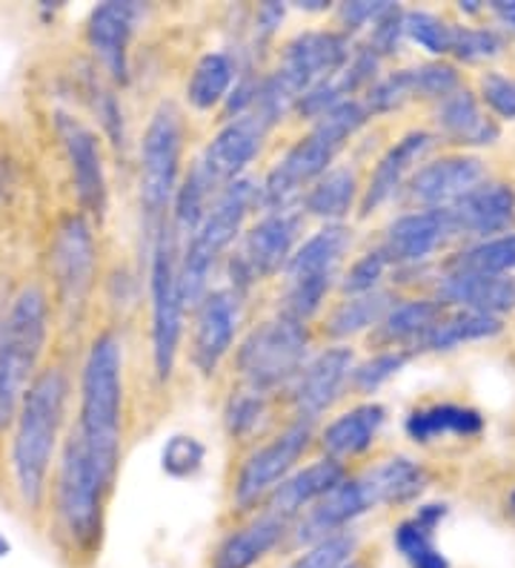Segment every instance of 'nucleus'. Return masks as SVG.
Segmentation results:
<instances>
[{
	"mask_svg": "<svg viewBox=\"0 0 515 568\" xmlns=\"http://www.w3.org/2000/svg\"><path fill=\"white\" fill-rule=\"evenodd\" d=\"M387 423V408L381 403H364L356 405V408L343 410L341 416H336L327 428L321 430V443L327 459H336V463H347L352 457H361L375 445V437L381 434Z\"/></svg>",
	"mask_w": 515,
	"mask_h": 568,
	"instance_id": "cd10ccee",
	"label": "nucleus"
},
{
	"mask_svg": "<svg viewBox=\"0 0 515 568\" xmlns=\"http://www.w3.org/2000/svg\"><path fill=\"white\" fill-rule=\"evenodd\" d=\"M367 474H370L381 506H406L412 499H419L424 488L430 486V474H426L424 465L410 457L384 459Z\"/></svg>",
	"mask_w": 515,
	"mask_h": 568,
	"instance_id": "f704fd0d",
	"label": "nucleus"
},
{
	"mask_svg": "<svg viewBox=\"0 0 515 568\" xmlns=\"http://www.w3.org/2000/svg\"><path fill=\"white\" fill-rule=\"evenodd\" d=\"M450 239H455V230L446 210H415V213L399 215L387 227L381 253L395 267H419L426 258L435 256Z\"/></svg>",
	"mask_w": 515,
	"mask_h": 568,
	"instance_id": "412c9836",
	"label": "nucleus"
},
{
	"mask_svg": "<svg viewBox=\"0 0 515 568\" xmlns=\"http://www.w3.org/2000/svg\"><path fill=\"white\" fill-rule=\"evenodd\" d=\"M350 244L352 230L347 224H323L307 242L298 244L284 267L287 291H284L281 313L301 322L312 320L321 311L327 293L332 291Z\"/></svg>",
	"mask_w": 515,
	"mask_h": 568,
	"instance_id": "9d476101",
	"label": "nucleus"
},
{
	"mask_svg": "<svg viewBox=\"0 0 515 568\" xmlns=\"http://www.w3.org/2000/svg\"><path fill=\"white\" fill-rule=\"evenodd\" d=\"M446 273H467V276H509L515 273V233L484 239L473 247L461 250L450 258Z\"/></svg>",
	"mask_w": 515,
	"mask_h": 568,
	"instance_id": "58836bf2",
	"label": "nucleus"
},
{
	"mask_svg": "<svg viewBox=\"0 0 515 568\" xmlns=\"http://www.w3.org/2000/svg\"><path fill=\"white\" fill-rule=\"evenodd\" d=\"M240 325V296L229 287L209 291L195 305L193 327V365L200 376H213L227 359L235 333Z\"/></svg>",
	"mask_w": 515,
	"mask_h": 568,
	"instance_id": "aec40b11",
	"label": "nucleus"
},
{
	"mask_svg": "<svg viewBox=\"0 0 515 568\" xmlns=\"http://www.w3.org/2000/svg\"><path fill=\"white\" fill-rule=\"evenodd\" d=\"M392 305H395L392 293L387 291L364 293V296H347L341 305L332 307V313L323 322V333L330 339H350V336H358V333L372 331V327L384 322Z\"/></svg>",
	"mask_w": 515,
	"mask_h": 568,
	"instance_id": "c9c22d12",
	"label": "nucleus"
},
{
	"mask_svg": "<svg viewBox=\"0 0 515 568\" xmlns=\"http://www.w3.org/2000/svg\"><path fill=\"white\" fill-rule=\"evenodd\" d=\"M406 437L419 445H430L444 437H475L484 430V416L467 405L441 403L412 410L404 423Z\"/></svg>",
	"mask_w": 515,
	"mask_h": 568,
	"instance_id": "2f4dec72",
	"label": "nucleus"
},
{
	"mask_svg": "<svg viewBox=\"0 0 515 568\" xmlns=\"http://www.w3.org/2000/svg\"><path fill=\"white\" fill-rule=\"evenodd\" d=\"M352 371H356V354L343 345H332L307 359L296 379L289 382V403L296 410V419L316 425L318 416L327 414L341 399L343 388L352 382Z\"/></svg>",
	"mask_w": 515,
	"mask_h": 568,
	"instance_id": "dca6fc26",
	"label": "nucleus"
},
{
	"mask_svg": "<svg viewBox=\"0 0 515 568\" xmlns=\"http://www.w3.org/2000/svg\"><path fill=\"white\" fill-rule=\"evenodd\" d=\"M298 230H301V213L296 210L264 213L244 233L238 250L229 256V291L244 296L253 284L281 273L298 247Z\"/></svg>",
	"mask_w": 515,
	"mask_h": 568,
	"instance_id": "9b49d317",
	"label": "nucleus"
},
{
	"mask_svg": "<svg viewBox=\"0 0 515 568\" xmlns=\"http://www.w3.org/2000/svg\"><path fill=\"white\" fill-rule=\"evenodd\" d=\"M307 322L292 320L278 311V316L261 322L247 333V339L240 342L238 354H235V367L244 379V388L269 394V390L284 388L296 379L298 371L307 365Z\"/></svg>",
	"mask_w": 515,
	"mask_h": 568,
	"instance_id": "6e6552de",
	"label": "nucleus"
},
{
	"mask_svg": "<svg viewBox=\"0 0 515 568\" xmlns=\"http://www.w3.org/2000/svg\"><path fill=\"white\" fill-rule=\"evenodd\" d=\"M381 508L378 494L372 488L370 474L347 477L338 488H332L316 506L303 511L292 526H289V542L296 548H309L327 540L332 534L350 531L352 523L361 520L364 514Z\"/></svg>",
	"mask_w": 515,
	"mask_h": 568,
	"instance_id": "4468645a",
	"label": "nucleus"
},
{
	"mask_svg": "<svg viewBox=\"0 0 515 568\" xmlns=\"http://www.w3.org/2000/svg\"><path fill=\"white\" fill-rule=\"evenodd\" d=\"M121 423H124V345L115 333L95 336L81 371L78 437L106 486L115 488L121 468Z\"/></svg>",
	"mask_w": 515,
	"mask_h": 568,
	"instance_id": "f03ea898",
	"label": "nucleus"
},
{
	"mask_svg": "<svg viewBox=\"0 0 515 568\" xmlns=\"http://www.w3.org/2000/svg\"><path fill=\"white\" fill-rule=\"evenodd\" d=\"M289 537V523L278 520L272 514H255L253 520L233 531L218 542L209 568H255L275 548Z\"/></svg>",
	"mask_w": 515,
	"mask_h": 568,
	"instance_id": "bb28decb",
	"label": "nucleus"
},
{
	"mask_svg": "<svg viewBox=\"0 0 515 568\" xmlns=\"http://www.w3.org/2000/svg\"><path fill=\"white\" fill-rule=\"evenodd\" d=\"M206 463V445L193 434H172L161 448V471L172 479H193Z\"/></svg>",
	"mask_w": 515,
	"mask_h": 568,
	"instance_id": "37998d69",
	"label": "nucleus"
},
{
	"mask_svg": "<svg viewBox=\"0 0 515 568\" xmlns=\"http://www.w3.org/2000/svg\"><path fill=\"white\" fill-rule=\"evenodd\" d=\"M450 508L444 503H424L412 517L401 520L392 531V546L410 568H453L435 542V528L444 523Z\"/></svg>",
	"mask_w": 515,
	"mask_h": 568,
	"instance_id": "c85d7f7f",
	"label": "nucleus"
},
{
	"mask_svg": "<svg viewBox=\"0 0 515 568\" xmlns=\"http://www.w3.org/2000/svg\"><path fill=\"white\" fill-rule=\"evenodd\" d=\"M370 119V110L358 98L343 101L336 110L327 112L298 144L289 146L287 153L281 155V161L269 170L267 179L258 184V207L267 210V213L292 210V204L327 170H332V161L347 146V141L364 130V124Z\"/></svg>",
	"mask_w": 515,
	"mask_h": 568,
	"instance_id": "7ed1b4c3",
	"label": "nucleus"
},
{
	"mask_svg": "<svg viewBox=\"0 0 515 568\" xmlns=\"http://www.w3.org/2000/svg\"><path fill=\"white\" fill-rule=\"evenodd\" d=\"M97 119L106 126V132L112 135L115 144H124V115H121V106H117L115 95L112 92H101L97 95Z\"/></svg>",
	"mask_w": 515,
	"mask_h": 568,
	"instance_id": "3c124183",
	"label": "nucleus"
},
{
	"mask_svg": "<svg viewBox=\"0 0 515 568\" xmlns=\"http://www.w3.org/2000/svg\"><path fill=\"white\" fill-rule=\"evenodd\" d=\"M502 320L495 316H484L475 311H455L450 316H441L439 325L426 333V339L421 342L419 351H430V354H441V351H453V347L470 345V342L493 339L502 333Z\"/></svg>",
	"mask_w": 515,
	"mask_h": 568,
	"instance_id": "e433bc0d",
	"label": "nucleus"
},
{
	"mask_svg": "<svg viewBox=\"0 0 515 568\" xmlns=\"http://www.w3.org/2000/svg\"><path fill=\"white\" fill-rule=\"evenodd\" d=\"M507 508H509V514H515V491L509 494V499H507Z\"/></svg>",
	"mask_w": 515,
	"mask_h": 568,
	"instance_id": "4d7b16f0",
	"label": "nucleus"
},
{
	"mask_svg": "<svg viewBox=\"0 0 515 568\" xmlns=\"http://www.w3.org/2000/svg\"><path fill=\"white\" fill-rule=\"evenodd\" d=\"M481 101L504 121H515V78L502 72H484L481 75Z\"/></svg>",
	"mask_w": 515,
	"mask_h": 568,
	"instance_id": "09e8293b",
	"label": "nucleus"
},
{
	"mask_svg": "<svg viewBox=\"0 0 515 568\" xmlns=\"http://www.w3.org/2000/svg\"><path fill=\"white\" fill-rule=\"evenodd\" d=\"M9 555H12V540H9L7 534L0 531V560H7Z\"/></svg>",
	"mask_w": 515,
	"mask_h": 568,
	"instance_id": "6e6d98bb",
	"label": "nucleus"
},
{
	"mask_svg": "<svg viewBox=\"0 0 515 568\" xmlns=\"http://www.w3.org/2000/svg\"><path fill=\"white\" fill-rule=\"evenodd\" d=\"M220 190L215 187L213 181L206 179L204 173H200L198 166H193L189 173H186V179L181 181L178 193H175V199H172V230H175V236L181 239V242H186V239L195 236V230L200 227V222L206 219V213H209V207H213L215 195H218Z\"/></svg>",
	"mask_w": 515,
	"mask_h": 568,
	"instance_id": "4c0bfd02",
	"label": "nucleus"
},
{
	"mask_svg": "<svg viewBox=\"0 0 515 568\" xmlns=\"http://www.w3.org/2000/svg\"><path fill=\"white\" fill-rule=\"evenodd\" d=\"M238 81V63L229 52H206L195 63L193 78L186 83V101L200 112H209L220 106L233 92V83Z\"/></svg>",
	"mask_w": 515,
	"mask_h": 568,
	"instance_id": "72a5a7b5",
	"label": "nucleus"
},
{
	"mask_svg": "<svg viewBox=\"0 0 515 568\" xmlns=\"http://www.w3.org/2000/svg\"><path fill=\"white\" fill-rule=\"evenodd\" d=\"M435 302L455 311H475L502 320L515 311V276H467V273H446L435 287Z\"/></svg>",
	"mask_w": 515,
	"mask_h": 568,
	"instance_id": "a878e982",
	"label": "nucleus"
},
{
	"mask_svg": "<svg viewBox=\"0 0 515 568\" xmlns=\"http://www.w3.org/2000/svg\"><path fill=\"white\" fill-rule=\"evenodd\" d=\"M435 124L450 144L459 146H490L502 135L498 124L481 110L478 98L464 87L441 101L439 112H435Z\"/></svg>",
	"mask_w": 515,
	"mask_h": 568,
	"instance_id": "c756f323",
	"label": "nucleus"
},
{
	"mask_svg": "<svg viewBox=\"0 0 515 568\" xmlns=\"http://www.w3.org/2000/svg\"><path fill=\"white\" fill-rule=\"evenodd\" d=\"M352 52L356 49H352L350 36L332 32V29H309L284 47L281 67L275 70V75L296 92V98H301L316 83L336 78L350 63Z\"/></svg>",
	"mask_w": 515,
	"mask_h": 568,
	"instance_id": "2eb2a0df",
	"label": "nucleus"
},
{
	"mask_svg": "<svg viewBox=\"0 0 515 568\" xmlns=\"http://www.w3.org/2000/svg\"><path fill=\"white\" fill-rule=\"evenodd\" d=\"M141 7L137 3H101L90 12L86 41L115 83L130 81V43L135 38Z\"/></svg>",
	"mask_w": 515,
	"mask_h": 568,
	"instance_id": "4be33fe9",
	"label": "nucleus"
},
{
	"mask_svg": "<svg viewBox=\"0 0 515 568\" xmlns=\"http://www.w3.org/2000/svg\"><path fill=\"white\" fill-rule=\"evenodd\" d=\"M455 236L495 239V233H507L515 222V190L498 181H484L481 187L467 193L453 207H446Z\"/></svg>",
	"mask_w": 515,
	"mask_h": 568,
	"instance_id": "5701e85b",
	"label": "nucleus"
},
{
	"mask_svg": "<svg viewBox=\"0 0 515 568\" xmlns=\"http://www.w3.org/2000/svg\"><path fill=\"white\" fill-rule=\"evenodd\" d=\"M504 38L487 27H455L453 32V49L450 55L459 58L464 63H481L490 58L502 55Z\"/></svg>",
	"mask_w": 515,
	"mask_h": 568,
	"instance_id": "a18cd8bd",
	"label": "nucleus"
},
{
	"mask_svg": "<svg viewBox=\"0 0 515 568\" xmlns=\"http://www.w3.org/2000/svg\"><path fill=\"white\" fill-rule=\"evenodd\" d=\"M435 144V135L426 130H412L406 132L404 139H399L395 144L387 150L381 159H378L375 170H372L367 187L361 190V215L375 213L378 207H384L392 195L404 187V181L410 179L412 166L419 164Z\"/></svg>",
	"mask_w": 515,
	"mask_h": 568,
	"instance_id": "393cba45",
	"label": "nucleus"
},
{
	"mask_svg": "<svg viewBox=\"0 0 515 568\" xmlns=\"http://www.w3.org/2000/svg\"><path fill=\"white\" fill-rule=\"evenodd\" d=\"M49 342V298L41 287H23L0 325V434L18 419L23 396L41 371Z\"/></svg>",
	"mask_w": 515,
	"mask_h": 568,
	"instance_id": "39448f33",
	"label": "nucleus"
},
{
	"mask_svg": "<svg viewBox=\"0 0 515 568\" xmlns=\"http://www.w3.org/2000/svg\"><path fill=\"white\" fill-rule=\"evenodd\" d=\"M269 135V126L255 115H240V119L227 121L215 132V139L206 144L200 159L195 161L200 173L213 181L215 187L224 190L233 181L244 179V170L261 153L264 139Z\"/></svg>",
	"mask_w": 515,
	"mask_h": 568,
	"instance_id": "6ab92c4d",
	"label": "nucleus"
},
{
	"mask_svg": "<svg viewBox=\"0 0 515 568\" xmlns=\"http://www.w3.org/2000/svg\"><path fill=\"white\" fill-rule=\"evenodd\" d=\"M387 267H390V262H387V256L381 253V247L370 250V253H364L361 258H356V262L350 264V271L343 273L341 278L343 296H364V293H375L381 278H384Z\"/></svg>",
	"mask_w": 515,
	"mask_h": 568,
	"instance_id": "49530a36",
	"label": "nucleus"
},
{
	"mask_svg": "<svg viewBox=\"0 0 515 568\" xmlns=\"http://www.w3.org/2000/svg\"><path fill=\"white\" fill-rule=\"evenodd\" d=\"M343 479H347V468L327 457L307 465V468H296L281 486L269 494L267 503H264V511L292 526L303 511L316 506L318 499H323L332 488L341 486Z\"/></svg>",
	"mask_w": 515,
	"mask_h": 568,
	"instance_id": "b1692460",
	"label": "nucleus"
},
{
	"mask_svg": "<svg viewBox=\"0 0 515 568\" xmlns=\"http://www.w3.org/2000/svg\"><path fill=\"white\" fill-rule=\"evenodd\" d=\"M55 130L63 150H66L78 204H81L83 215H95L101 222L106 215V204H110V184H106V170H103L101 141L90 126L66 115V112H58Z\"/></svg>",
	"mask_w": 515,
	"mask_h": 568,
	"instance_id": "f3484780",
	"label": "nucleus"
},
{
	"mask_svg": "<svg viewBox=\"0 0 515 568\" xmlns=\"http://www.w3.org/2000/svg\"><path fill=\"white\" fill-rule=\"evenodd\" d=\"M97 250L92 224L83 213L66 215L55 230L52 242V276L58 287V305H61L66 325H78L90 305L92 287H95Z\"/></svg>",
	"mask_w": 515,
	"mask_h": 568,
	"instance_id": "f8f14e48",
	"label": "nucleus"
},
{
	"mask_svg": "<svg viewBox=\"0 0 515 568\" xmlns=\"http://www.w3.org/2000/svg\"><path fill=\"white\" fill-rule=\"evenodd\" d=\"M296 7L303 9V12H327L330 3L327 0H303V3H296Z\"/></svg>",
	"mask_w": 515,
	"mask_h": 568,
	"instance_id": "5fc2aeb1",
	"label": "nucleus"
},
{
	"mask_svg": "<svg viewBox=\"0 0 515 568\" xmlns=\"http://www.w3.org/2000/svg\"><path fill=\"white\" fill-rule=\"evenodd\" d=\"M343 568H367V566H364V562H358V560H350V562H347V566H343Z\"/></svg>",
	"mask_w": 515,
	"mask_h": 568,
	"instance_id": "13d9d810",
	"label": "nucleus"
},
{
	"mask_svg": "<svg viewBox=\"0 0 515 568\" xmlns=\"http://www.w3.org/2000/svg\"><path fill=\"white\" fill-rule=\"evenodd\" d=\"M412 351H399V347H387L381 354L370 356V359L358 362L356 371H352V388L358 394H375L404 371V365L410 362Z\"/></svg>",
	"mask_w": 515,
	"mask_h": 568,
	"instance_id": "c03bdc74",
	"label": "nucleus"
},
{
	"mask_svg": "<svg viewBox=\"0 0 515 568\" xmlns=\"http://www.w3.org/2000/svg\"><path fill=\"white\" fill-rule=\"evenodd\" d=\"M181 150H184V119L172 101H164L152 112L141 141V222H144L146 244L158 239L169 224L166 213L181 187Z\"/></svg>",
	"mask_w": 515,
	"mask_h": 568,
	"instance_id": "0eeeda50",
	"label": "nucleus"
},
{
	"mask_svg": "<svg viewBox=\"0 0 515 568\" xmlns=\"http://www.w3.org/2000/svg\"><path fill=\"white\" fill-rule=\"evenodd\" d=\"M453 23L439 18V14L424 12V9L404 12V38L412 43H419V47L424 49V52H430V55H450V49H453Z\"/></svg>",
	"mask_w": 515,
	"mask_h": 568,
	"instance_id": "a19ab883",
	"label": "nucleus"
},
{
	"mask_svg": "<svg viewBox=\"0 0 515 568\" xmlns=\"http://www.w3.org/2000/svg\"><path fill=\"white\" fill-rule=\"evenodd\" d=\"M490 12L515 29V0H495V3H490Z\"/></svg>",
	"mask_w": 515,
	"mask_h": 568,
	"instance_id": "864d4df0",
	"label": "nucleus"
},
{
	"mask_svg": "<svg viewBox=\"0 0 515 568\" xmlns=\"http://www.w3.org/2000/svg\"><path fill=\"white\" fill-rule=\"evenodd\" d=\"M284 12L287 9L281 3H264V7H258V14H255V38L258 41H269L275 36V29L281 27Z\"/></svg>",
	"mask_w": 515,
	"mask_h": 568,
	"instance_id": "603ef678",
	"label": "nucleus"
},
{
	"mask_svg": "<svg viewBox=\"0 0 515 568\" xmlns=\"http://www.w3.org/2000/svg\"><path fill=\"white\" fill-rule=\"evenodd\" d=\"M69 379L61 367L34 376L23 396L12 434L14 488L27 511H41L49 494V471L66 419Z\"/></svg>",
	"mask_w": 515,
	"mask_h": 568,
	"instance_id": "f257e3e1",
	"label": "nucleus"
},
{
	"mask_svg": "<svg viewBox=\"0 0 515 568\" xmlns=\"http://www.w3.org/2000/svg\"><path fill=\"white\" fill-rule=\"evenodd\" d=\"M312 437H316V425L296 419L278 437H272L261 448H255L244 459L238 477H235L233 503L238 506V511H255L258 506L264 508L269 494L296 471Z\"/></svg>",
	"mask_w": 515,
	"mask_h": 568,
	"instance_id": "ddd939ff",
	"label": "nucleus"
},
{
	"mask_svg": "<svg viewBox=\"0 0 515 568\" xmlns=\"http://www.w3.org/2000/svg\"><path fill=\"white\" fill-rule=\"evenodd\" d=\"M358 531H341L332 534L327 540L316 542V546L303 548L296 560H289L284 568H343L350 560H356L358 555Z\"/></svg>",
	"mask_w": 515,
	"mask_h": 568,
	"instance_id": "79ce46f5",
	"label": "nucleus"
},
{
	"mask_svg": "<svg viewBox=\"0 0 515 568\" xmlns=\"http://www.w3.org/2000/svg\"><path fill=\"white\" fill-rule=\"evenodd\" d=\"M267 419V394L253 388L233 390L224 408V428L233 439H249Z\"/></svg>",
	"mask_w": 515,
	"mask_h": 568,
	"instance_id": "ea45409f",
	"label": "nucleus"
},
{
	"mask_svg": "<svg viewBox=\"0 0 515 568\" xmlns=\"http://www.w3.org/2000/svg\"><path fill=\"white\" fill-rule=\"evenodd\" d=\"M152 296V365L161 382H169L178 362L184 333V293H181V239L166 224L150 247Z\"/></svg>",
	"mask_w": 515,
	"mask_h": 568,
	"instance_id": "1a4fd4ad",
	"label": "nucleus"
},
{
	"mask_svg": "<svg viewBox=\"0 0 515 568\" xmlns=\"http://www.w3.org/2000/svg\"><path fill=\"white\" fill-rule=\"evenodd\" d=\"M444 316V307L435 298H410L401 305H392L384 322L378 325V342H384L399 351H419L426 333L433 331Z\"/></svg>",
	"mask_w": 515,
	"mask_h": 568,
	"instance_id": "473e14b6",
	"label": "nucleus"
},
{
	"mask_svg": "<svg viewBox=\"0 0 515 568\" xmlns=\"http://www.w3.org/2000/svg\"><path fill=\"white\" fill-rule=\"evenodd\" d=\"M401 41H404V9L392 7L384 18H378V21L372 23L370 38H367L364 47L384 61V58L399 52Z\"/></svg>",
	"mask_w": 515,
	"mask_h": 568,
	"instance_id": "de8ad7c7",
	"label": "nucleus"
},
{
	"mask_svg": "<svg viewBox=\"0 0 515 568\" xmlns=\"http://www.w3.org/2000/svg\"><path fill=\"white\" fill-rule=\"evenodd\" d=\"M395 3L390 0H356V3H341L338 7V18L343 23V36H350V32H358V29H367L378 21V18H384Z\"/></svg>",
	"mask_w": 515,
	"mask_h": 568,
	"instance_id": "8fccbe9b",
	"label": "nucleus"
},
{
	"mask_svg": "<svg viewBox=\"0 0 515 568\" xmlns=\"http://www.w3.org/2000/svg\"><path fill=\"white\" fill-rule=\"evenodd\" d=\"M356 202H361V187L352 166H332L301 195L303 213L323 224H343Z\"/></svg>",
	"mask_w": 515,
	"mask_h": 568,
	"instance_id": "7c9ffc66",
	"label": "nucleus"
},
{
	"mask_svg": "<svg viewBox=\"0 0 515 568\" xmlns=\"http://www.w3.org/2000/svg\"><path fill=\"white\" fill-rule=\"evenodd\" d=\"M112 486L97 474L95 463L86 454L78 430H72L63 445L58 479L52 486V508L63 542L72 557H92L101 551L103 526H106V497Z\"/></svg>",
	"mask_w": 515,
	"mask_h": 568,
	"instance_id": "20e7f679",
	"label": "nucleus"
},
{
	"mask_svg": "<svg viewBox=\"0 0 515 568\" xmlns=\"http://www.w3.org/2000/svg\"><path fill=\"white\" fill-rule=\"evenodd\" d=\"M258 204V181L238 179L215 195L213 207L181 247V293L186 307H195L209 293V276L215 264L240 236L249 210Z\"/></svg>",
	"mask_w": 515,
	"mask_h": 568,
	"instance_id": "423d86ee",
	"label": "nucleus"
},
{
	"mask_svg": "<svg viewBox=\"0 0 515 568\" xmlns=\"http://www.w3.org/2000/svg\"><path fill=\"white\" fill-rule=\"evenodd\" d=\"M487 181V166L475 155H444L426 161L406 181V193L421 210H446Z\"/></svg>",
	"mask_w": 515,
	"mask_h": 568,
	"instance_id": "a211bd4d",
	"label": "nucleus"
}]
</instances>
